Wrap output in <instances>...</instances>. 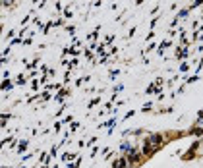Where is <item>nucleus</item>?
<instances>
[{"label":"nucleus","mask_w":203,"mask_h":168,"mask_svg":"<svg viewBox=\"0 0 203 168\" xmlns=\"http://www.w3.org/2000/svg\"><path fill=\"white\" fill-rule=\"evenodd\" d=\"M151 143H153V145H159V143H161V135H153Z\"/></svg>","instance_id":"1"},{"label":"nucleus","mask_w":203,"mask_h":168,"mask_svg":"<svg viewBox=\"0 0 203 168\" xmlns=\"http://www.w3.org/2000/svg\"><path fill=\"white\" fill-rule=\"evenodd\" d=\"M116 168H128V166H126V162H124V160H120V162L116 164Z\"/></svg>","instance_id":"2"}]
</instances>
